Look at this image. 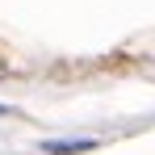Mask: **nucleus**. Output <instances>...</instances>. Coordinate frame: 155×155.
<instances>
[{
	"label": "nucleus",
	"mask_w": 155,
	"mask_h": 155,
	"mask_svg": "<svg viewBox=\"0 0 155 155\" xmlns=\"http://www.w3.org/2000/svg\"><path fill=\"white\" fill-rule=\"evenodd\" d=\"M92 147H97L92 138H76V143H71V138H67V143H42L46 155H76V151H92Z\"/></svg>",
	"instance_id": "obj_1"
},
{
	"label": "nucleus",
	"mask_w": 155,
	"mask_h": 155,
	"mask_svg": "<svg viewBox=\"0 0 155 155\" xmlns=\"http://www.w3.org/2000/svg\"><path fill=\"white\" fill-rule=\"evenodd\" d=\"M4 113H13V109H8V105H0V117H4Z\"/></svg>",
	"instance_id": "obj_2"
}]
</instances>
